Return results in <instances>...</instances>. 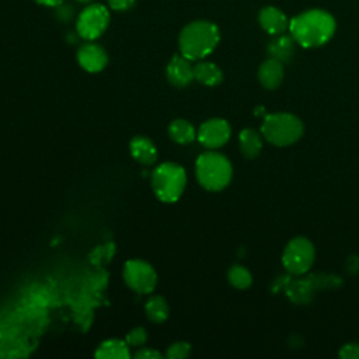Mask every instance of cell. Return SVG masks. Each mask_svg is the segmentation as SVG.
<instances>
[{
  "label": "cell",
  "mask_w": 359,
  "mask_h": 359,
  "mask_svg": "<svg viewBox=\"0 0 359 359\" xmlns=\"http://www.w3.org/2000/svg\"><path fill=\"white\" fill-rule=\"evenodd\" d=\"M339 356L342 359H359V344H346L341 348Z\"/></svg>",
  "instance_id": "d4e9b609"
},
{
  "label": "cell",
  "mask_w": 359,
  "mask_h": 359,
  "mask_svg": "<svg viewBox=\"0 0 359 359\" xmlns=\"http://www.w3.org/2000/svg\"><path fill=\"white\" fill-rule=\"evenodd\" d=\"M168 135L175 143L188 144L195 140L196 130L191 122L185 119H174L168 126Z\"/></svg>",
  "instance_id": "d6986e66"
},
{
  "label": "cell",
  "mask_w": 359,
  "mask_h": 359,
  "mask_svg": "<svg viewBox=\"0 0 359 359\" xmlns=\"http://www.w3.org/2000/svg\"><path fill=\"white\" fill-rule=\"evenodd\" d=\"M109 13L102 4L87 6L79 15L76 31L79 36L87 41L97 39L108 27Z\"/></svg>",
  "instance_id": "ba28073f"
},
{
  "label": "cell",
  "mask_w": 359,
  "mask_h": 359,
  "mask_svg": "<svg viewBox=\"0 0 359 359\" xmlns=\"http://www.w3.org/2000/svg\"><path fill=\"white\" fill-rule=\"evenodd\" d=\"M187 185L185 170L172 161L157 165L151 172V188L156 196L165 203L180 199Z\"/></svg>",
  "instance_id": "277c9868"
},
{
  "label": "cell",
  "mask_w": 359,
  "mask_h": 359,
  "mask_svg": "<svg viewBox=\"0 0 359 359\" xmlns=\"http://www.w3.org/2000/svg\"><path fill=\"white\" fill-rule=\"evenodd\" d=\"M229 282L237 289H245L252 283V276L247 268L241 265H233L227 273Z\"/></svg>",
  "instance_id": "7402d4cb"
},
{
  "label": "cell",
  "mask_w": 359,
  "mask_h": 359,
  "mask_svg": "<svg viewBox=\"0 0 359 359\" xmlns=\"http://www.w3.org/2000/svg\"><path fill=\"white\" fill-rule=\"evenodd\" d=\"M276 283L280 289L286 290V294L292 302L297 304H306L313 299L317 289L339 286L341 278L332 275H310L303 279L282 278Z\"/></svg>",
  "instance_id": "8992f818"
},
{
  "label": "cell",
  "mask_w": 359,
  "mask_h": 359,
  "mask_svg": "<svg viewBox=\"0 0 359 359\" xmlns=\"http://www.w3.org/2000/svg\"><path fill=\"white\" fill-rule=\"evenodd\" d=\"M195 172L199 184L208 191H222L229 185L233 168L227 157L216 151L201 154L195 164Z\"/></svg>",
  "instance_id": "3957f363"
},
{
  "label": "cell",
  "mask_w": 359,
  "mask_h": 359,
  "mask_svg": "<svg viewBox=\"0 0 359 359\" xmlns=\"http://www.w3.org/2000/svg\"><path fill=\"white\" fill-rule=\"evenodd\" d=\"M77 62L86 72L97 73L107 66L108 56L100 45L88 42L77 50Z\"/></svg>",
  "instance_id": "8fae6325"
},
{
  "label": "cell",
  "mask_w": 359,
  "mask_h": 359,
  "mask_svg": "<svg viewBox=\"0 0 359 359\" xmlns=\"http://www.w3.org/2000/svg\"><path fill=\"white\" fill-rule=\"evenodd\" d=\"M240 150L247 158H254L259 154L262 149V140L254 129H243L238 136Z\"/></svg>",
  "instance_id": "ffe728a7"
},
{
  "label": "cell",
  "mask_w": 359,
  "mask_h": 359,
  "mask_svg": "<svg viewBox=\"0 0 359 359\" xmlns=\"http://www.w3.org/2000/svg\"><path fill=\"white\" fill-rule=\"evenodd\" d=\"M302 121L286 112H278L266 115L261 126L264 137L275 146H289L297 142L303 135Z\"/></svg>",
  "instance_id": "5b68a950"
},
{
  "label": "cell",
  "mask_w": 359,
  "mask_h": 359,
  "mask_svg": "<svg viewBox=\"0 0 359 359\" xmlns=\"http://www.w3.org/2000/svg\"><path fill=\"white\" fill-rule=\"evenodd\" d=\"M146 316L153 323H163L168 317V304L163 296H151L144 306Z\"/></svg>",
  "instance_id": "44dd1931"
},
{
  "label": "cell",
  "mask_w": 359,
  "mask_h": 359,
  "mask_svg": "<svg viewBox=\"0 0 359 359\" xmlns=\"http://www.w3.org/2000/svg\"><path fill=\"white\" fill-rule=\"evenodd\" d=\"M77 1H80V3H88L90 0H77Z\"/></svg>",
  "instance_id": "f546056e"
},
{
  "label": "cell",
  "mask_w": 359,
  "mask_h": 359,
  "mask_svg": "<svg viewBox=\"0 0 359 359\" xmlns=\"http://www.w3.org/2000/svg\"><path fill=\"white\" fill-rule=\"evenodd\" d=\"M294 39L292 36L279 34L276 35V38H273L269 43H268V55L272 59H276L279 62H287L294 50Z\"/></svg>",
  "instance_id": "e0dca14e"
},
{
  "label": "cell",
  "mask_w": 359,
  "mask_h": 359,
  "mask_svg": "<svg viewBox=\"0 0 359 359\" xmlns=\"http://www.w3.org/2000/svg\"><path fill=\"white\" fill-rule=\"evenodd\" d=\"M163 355L153 349V348H139V351L135 353L136 359H160Z\"/></svg>",
  "instance_id": "484cf974"
},
{
  "label": "cell",
  "mask_w": 359,
  "mask_h": 359,
  "mask_svg": "<svg viewBox=\"0 0 359 359\" xmlns=\"http://www.w3.org/2000/svg\"><path fill=\"white\" fill-rule=\"evenodd\" d=\"M258 21L262 29L271 35L283 34L286 29H289L290 22L286 14L275 6H266L261 8L258 14Z\"/></svg>",
  "instance_id": "4fadbf2b"
},
{
  "label": "cell",
  "mask_w": 359,
  "mask_h": 359,
  "mask_svg": "<svg viewBox=\"0 0 359 359\" xmlns=\"http://www.w3.org/2000/svg\"><path fill=\"white\" fill-rule=\"evenodd\" d=\"M123 280L136 293H150L157 285L154 268L143 259H130L123 266Z\"/></svg>",
  "instance_id": "9c48e42d"
},
{
  "label": "cell",
  "mask_w": 359,
  "mask_h": 359,
  "mask_svg": "<svg viewBox=\"0 0 359 359\" xmlns=\"http://www.w3.org/2000/svg\"><path fill=\"white\" fill-rule=\"evenodd\" d=\"M348 269H349L352 273H355V272L359 269V261L356 259V257H351V258L348 259Z\"/></svg>",
  "instance_id": "83f0119b"
},
{
  "label": "cell",
  "mask_w": 359,
  "mask_h": 359,
  "mask_svg": "<svg viewBox=\"0 0 359 359\" xmlns=\"http://www.w3.org/2000/svg\"><path fill=\"white\" fill-rule=\"evenodd\" d=\"M125 341L128 342V345L130 346H136V348H142L146 341H147V332L143 327H136L133 330H130L128 334H126V338Z\"/></svg>",
  "instance_id": "cb8c5ba5"
},
{
  "label": "cell",
  "mask_w": 359,
  "mask_h": 359,
  "mask_svg": "<svg viewBox=\"0 0 359 359\" xmlns=\"http://www.w3.org/2000/svg\"><path fill=\"white\" fill-rule=\"evenodd\" d=\"M335 28L334 17L320 8L303 11L289 22L290 36L303 48H317L327 43L332 38Z\"/></svg>",
  "instance_id": "6da1fadb"
},
{
  "label": "cell",
  "mask_w": 359,
  "mask_h": 359,
  "mask_svg": "<svg viewBox=\"0 0 359 359\" xmlns=\"http://www.w3.org/2000/svg\"><path fill=\"white\" fill-rule=\"evenodd\" d=\"M165 74L168 81L175 87H185L188 86L194 77V66L191 65V60L185 56L174 55L165 69Z\"/></svg>",
  "instance_id": "7c38bea8"
},
{
  "label": "cell",
  "mask_w": 359,
  "mask_h": 359,
  "mask_svg": "<svg viewBox=\"0 0 359 359\" xmlns=\"http://www.w3.org/2000/svg\"><path fill=\"white\" fill-rule=\"evenodd\" d=\"M259 83L269 90L276 88L283 80V65L276 59H266L258 69Z\"/></svg>",
  "instance_id": "9a60e30c"
},
{
  "label": "cell",
  "mask_w": 359,
  "mask_h": 359,
  "mask_svg": "<svg viewBox=\"0 0 359 359\" xmlns=\"http://www.w3.org/2000/svg\"><path fill=\"white\" fill-rule=\"evenodd\" d=\"M38 4L48 6V7H57L62 4V0H35Z\"/></svg>",
  "instance_id": "f1b7e54d"
},
{
  "label": "cell",
  "mask_w": 359,
  "mask_h": 359,
  "mask_svg": "<svg viewBox=\"0 0 359 359\" xmlns=\"http://www.w3.org/2000/svg\"><path fill=\"white\" fill-rule=\"evenodd\" d=\"M194 77L205 86H217L223 80V73L212 62H199L194 66Z\"/></svg>",
  "instance_id": "ac0fdd59"
},
{
  "label": "cell",
  "mask_w": 359,
  "mask_h": 359,
  "mask_svg": "<svg viewBox=\"0 0 359 359\" xmlns=\"http://www.w3.org/2000/svg\"><path fill=\"white\" fill-rule=\"evenodd\" d=\"M219 39L220 32L216 24L206 20L192 21L185 25L180 34V52L191 62L201 60L213 52Z\"/></svg>",
  "instance_id": "7a4b0ae2"
},
{
  "label": "cell",
  "mask_w": 359,
  "mask_h": 359,
  "mask_svg": "<svg viewBox=\"0 0 359 359\" xmlns=\"http://www.w3.org/2000/svg\"><path fill=\"white\" fill-rule=\"evenodd\" d=\"M94 355L100 359H128L130 352L126 341L107 339L97 348Z\"/></svg>",
  "instance_id": "2e32d148"
},
{
  "label": "cell",
  "mask_w": 359,
  "mask_h": 359,
  "mask_svg": "<svg viewBox=\"0 0 359 359\" xmlns=\"http://www.w3.org/2000/svg\"><path fill=\"white\" fill-rule=\"evenodd\" d=\"M129 150H130L132 157L143 165L154 164L157 160V156H158L154 143L149 137L142 136V135L132 137V140L129 143Z\"/></svg>",
  "instance_id": "5bb4252c"
},
{
  "label": "cell",
  "mask_w": 359,
  "mask_h": 359,
  "mask_svg": "<svg viewBox=\"0 0 359 359\" xmlns=\"http://www.w3.org/2000/svg\"><path fill=\"white\" fill-rule=\"evenodd\" d=\"M230 133H231V129L227 121L222 118H212L205 121L199 126L196 132V137L205 147L217 149L229 140Z\"/></svg>",
  "instance_id": "30bf717a"
},
{
  "label": "cell",
  "mask_w": 359,
  "mask_h": 359,
  "mask_svg": "<svg viewBox=\"0 0 359 359\" xmlns=\"http://www.w3.org/2000/svg\"><path fill=\"white\" fill-rule=\"evenodd\" d=\"M108 6L115 11H126L135 6V0H108Z\"/></svg>",
  "instance_id": "4316f807"
},
{
  "label": "cell",
  "mask_w": 359,
  "mask_h": 359,
  "mask_svg": "<svg viewBox=\"0 0 359 359\" xmlns=\"http://www.w3.org/2000/svg\"><path fill=\"white\" fill-rule=\"evenodd\" d=\"M191 353V345L188 342L180 341V342H174L168 346L165 356L168 359H184L187 356H189Z\"/></svg>",
  "instance_id": "603a6c76"
},
{
  "label": "cell",
  "mask_w": 359,
  "mask_h": 359,
  "mask_svg": "<svg viewBox=\"0 0 359 359\" xmlns=\"http://www.w3.org/2000/svg\"><path fill=\"white\" fill-rule=\"evenodd\" d=\"M314 247L304 237H296L285 247L282 262L287 272L292 275H303L307 272L314 262Z\"/></svg>",
  "instance_id": "52a82bcc"
}]
</instances>
